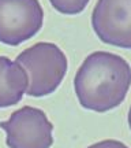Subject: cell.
I'll use <instances>...</instances> for the list:
<instances>
[{
  "label": "cell",
  "mask_w": 131,
  "mask_h": 148,
  "mask_svg": "<svg viewBox=\"0 0 131 148\" xmlns=\"http://www.w3.org/2000/svg\"><path fill=\"white\" fill-rule=\"evenodd\" d=\"M128 126L131 129V106H130V111H128Z\"/></svg>",
  "instance_id": "9c48e42d"
},
{
  "label": "cell",
  "mask_w": 131,
  "mask_h": 148,
  "mask_svg": "<svg viewBox=\"0 0 131 148\" xmlns=\"http://www.w3.org/2000/svg\"><path fill=\"white\" fill-rule=\"evenodd\" d=\"M92 26L102 42L131 49V0H98Z\"/></svg>",
  "instance_id": "5b68a950"
},
{
  "label": "cell",
  "mask_w": 131,
  "mask_h": 148,
  "mask_svg": "<svg viewBox=\"0 0 131 148\" xmlns=\"http://www.w3.org/2000/svg\"><path fill=\"white\" fill-rule=\"evenodd\" d=\"M29 77L26 93L42 97L53 93L67 73V58L53 42H37L22 51L15 59Z\"/></svg>",
  "instance_id": "7a4b0ae2"
},
{
  "label": "cell",
  "mask_w": 131,
  "mask_h": 148,
  "mask_svg": "<svg viewBox=\"0 0 131 148\" xmlns=\"http://www.w3.org/2000/svg\"><path fill=\"white\" fill-rule=\"evenodd\" d=\"M29 86L26 70L16 60L0 56V108L15 106Z\"/></svg>",
  "instance_id": "8992f818"
},
{
  "label": "cell",
  "mask_w": 131,
  "mask_h": 148,
  "mask_svg": "<svg viewBox=\"0 0 131 148\" xmlns=\"http://www.w3.org/2000/svg\"><path fill=\"white\" fill-rule=\"evenodd\" d=\"M44 11L38 0H0V42L15 47L41 30Z\"/></svg>",
  "instance_id": "277c9868"
},
{
  "label": "cell",
  "mask_w": 131,
  "mask_h": 148,
  "mask_svg": "<svg viewBox=\"0 0 131 148\" xmlns=\"http://www.w3.org/2000/svg\"><path fill=\"white\" fill-rule=\"evenodd\" d=\"M131 85V67L120 55L97 51L88 55L74 78L79 104L96 112L113 110L124 101Z\"/></svg>",
  "instance_id": "6da1fadb"
},
{
  "label": "cell",
  "mask_w": 131,
  "mask_h": 148,
  "mask_svg": "<svg viewBox=\"0 0 131 148\" xmlns=\"http://www.w3.org/2000/svg\"><path fill=\"white\" fill-rule=\"evenodd\" d=\"M88 148H128V147L124 143L117 141V140H102V141L92 144Z\"/></svg>",
  "instance_id": "ba28073f"
},
{
  "label": "cell",
  "mask_w": 131,
  "mask_h": 148,
  "mask_svg": "<svg viewBox=\"0 0 131 148\" xmlns=\"http://www.w3.org/2000/svg\"><path fill=\"white\" fill-rule=\"evenodd\" d=\"M53 8L66 15H77L86 8L90 0H49Z\"/></svg>",
  "instance_id": "52a82bcc"
},
{
  "label": "cell",
  "mask_w": 131,
  "mask_h": 148,
  "mask_svg": "<svg viewBox=\"0 0 131 148\" xmlns=\"http://www.w3.org/2000/svg\"><path fill=\"white\" fill-rule=\"evenodd\" d=\"M8 148H51L53 125L40 108L25 106L0 122Z\"/></svg>",
  "instance_id": "3957f363"
}]
</instances>
